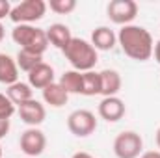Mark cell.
Wrapping results in <instances>:
<instances>
[{
  "label": "cell",
  "instance_id": "cell-26",
  "mask_svg": "<svg viewBox=\"0 0 160 158\" xmlns=\"http://www.w3.org/2000/svg\"><path fill=\"white\" fill-rule=\"evenodd\" d=\"M153 56H155V60L160 63V39L155 43V48H153Z\"/></svg>",
  "mask_w": 160,
  "mask_h": 158
},
{
  "label": "cell",
  "instance_id": "cell-24",
  "mask_svg": "<svg viewBox=\"0 0 160 158\" xmlns=\"http://www.w3.org/2000/svg\"><path fill=\"white\" fill-rule=\"evenodd\" d=\"M9 132V119H2L0 117V140L6 138Z\"/></svg>",
  "mask_w": 160,
  "mask_h": 158
},
{
  "label": "cell",
  "instance_id": "cell-1",
  "mask_svg": "<svg viewBox=\"0 0 160 158\" xmlns=\"http://www.w3.org/2000/svg\"><path fill=\"white\" fill-rule=\"evenodd\" d=\"M118 45L125 52V56L136 62L151 60L153 48H155V41H153V36L149 34V30L138 24L121 26L119 34H118Z\"/></svg>",
  "mask_w": 160,
  "mask_h": 158
},
{
  "label": "cell",
  "instance_id": "cell-2",
  "mask_svg": "<svg viewBox=\"0 0 160 158\" xmlns=\"http://www.w3.org/2000/svg\"><path fill=\"white\" fill-rule=\"evenodd\" d=\"M63 56L71 63V67L75 71H78V73L93 71V67L99 62V54L93 48V45L89 41L82 39V37H73L71 43L65 47Z\"/></svg>",
  "mask_w": 160,
  "mask_h": 158
},
{
  "label": "cell",
  "instance_id": "cell-10",
  "mask_svg": "<svg viewBox=\"0 0 160 158\" xmlns=\"http://www.w3.org/2000/svg\"><path fill=\"white\" fill-rule=\"evenodd\" d=\"M99 117L108 121V123H118L119 119L125 117L127 106L119 97H102V101L99 102Z\"/></svg>",
  "mask_w": 160,
  "mask_h": 158
},
{
  "label": "cell",
  "instance_id": "cell-11",
  "mask_svg": "<svg viewBox=\"0 0 160 158\" xmlns=\"http://www.w3.org/2000/svg\"><path fill=\"white\" fill-rule=\"evenodd\" d=\"M93 48L99 50H112L118 45V34L110 28V26H99L91 32V41Z\"/></svg>",
  "mask_w": 160,
  "mask_h": 158
},
{
  "label": "cell",
  "instance_id": "cell-9",
  "mask_svg": "<svg viewBox=\"0 0 160 158\" xmlns=\"http://www.w3.org/2000/svg\"><path fill=\"white\" fill-rule=\"evenodd\" d=\"M17 114H19L21 121L26 123L28 126H39L47 119V108L39 101L32 99V101H26L21 106H17Z\"/></svg>",
  "mask_w": 160,
  "mask_h": 158
},
{
  "label": "cell",
  "instance_id": "cell-31",
  "mask_svg": "<svg viewBox=\"0 0 160 158\" xmlns=\"http://www.w3.org/2000/svg\"><path fill=\"white\" fill-rule=\"evenodd\" d=\"M24 158H28V156H24Z\"/></svg>",
  "mask_w": 160,
  "mask_h": 158
},
{
  "label": "cell",
  "instance_id": "cell-13",
  "mask_svg": "<svg viewBox=\"0 0 160 158\" xmlns=\"http://www.w3.org/2000/svg\"><path fill=\"white\" fill-rule=\"evenodd\" d=\"M45 32H47L48 45L60 48L62 52L65 50V47H67V45L71 43V39H73L69 26H67V24H62V22H54V24H50Z\"/></svg>",
  "mask_w": 160,
  "mask_h": 158
},
{
  "label": "cell",
  "instance_id": "cell-18",
  "mask_svg": "<svg viewBox=\"0 0 160 158\" xmlns=\"http://www.w3.org/2000/svg\"><path fill=\"white\" fill-rule=\"evenodd\" d=\"M60 86L69 93V95H82V73L71 69L65 71L60 77Z\"/></svg>",
  "mask_w": 160,
  "mask_h": 158
},
{
  "label": "cell",
  "instance_id": "cell-14",
  "mask_svg": "<svg viewBox=\"0 0 160 158\" xmlns=\"http://www.w3.org/2000/svg\"><path fill=\"white\" fill-rule=\"evenodd\" d=\"M99 75H101V95L102 97H118V93L121 91V86H123L119 73L116 69H104Z\"/></svg>",
  "mask_w": 160,
  "mask_h": 158
},
{
  "label": "cell",
  "instance_id": "cell-4",
  "mask_svg": "<svg viewBox=\"0 0 160 158\" xmlns=\"http://www.w3.org/2000/svg\"><path fill=\"white\" fill-rule=\"evenodd\" d=\"M47 9H48V6L45 0H22L21 4L11 7L9 19L15 26L17 24H34L45 17Z\"/></svg>",
  "mask_w": 160,
  "mask_h": 158
},
{
  "label": "cell",
  "instance_id": "cell-30",
  "mask_svg": "<svg viewBox=\"0 0 160 158\" xmlns=\"http://www.w3.org/2000/svg\"><path fill=\"white\" fill-rule=\"evenodd\" d=\"M0 158H2V147H0Z\"/></svg>",
  "mask_w": 160,
  "mask_h": 158
},
{
  "label": "cell",
  "instance_id": "cell-7",
  "mask_svg": "<svg viewBox=\"0 0 160 158\" xmlns=\"http://www.w3.org/2000/svg\"><path fill=\"white\" fill-rule=\"evenodd\" d=\"M106 15L114 24H132V21L138 17V4L134 0H112L106 6Z\"/></svg>",
  "mask_w": 160,
  "mask_h": 158
},
{
  "label": "cell",
  "instance_id": "cell-21",
  "mask_svg": "<svg viewBox=\"0 0 160 158\" xmlns=\"http://www.w3.org/2000/svg\"><path fill=\"white\" fill-rule=\"evenodd\" d=\"M47 6L58 15H69L77 9V0H50L47 2Z\"/></svg>",
  "mask_w": 160,
  "mask_h": 158
},
{
  "label": "cell",
  "instance_id": "cell-6",
  "mask_svg": "<svg viewBox=\"0 0 160 158\" xmlns=\"http://www.w3.org/2000/svg\"><path fill=\"white\" fill-rule=\"evenodd\" d=\"M67 128L77 138H88L97 130V117L89 110H75L67 117Z\"/></svg>",
  "mask_w": 160,
  "mask_h": 158
},
{
  "label": "cell",
  "instance_id": "cell-20",
  "mask_svg": "<svg viewBox=\"0 0 160 158\" xmlns=\"http://www.w3.org/2000/svg\"><path fill=\"white\" fill-rule=\"evenodd\" d=\"M15 62H17V67L24 73H30L32 69H36L39 63H43V56L39 54H34V52H28V50H21L17 52L15 56Z\"/></svg>",
  "mask_w": 160,
  "mask_h": 158
},
{
  "label": "cell",
  "instance_id": "cell-17",
  "mask_svg": "<svg viewBox=\"0 0 160 158\" xmlns=\"http://www.w3.org/2000/svg\"><path fill=\"white\" fill-rule=\"evenodd\" d=\"M6 95H8V99L15 104V106H21L22 102H26V101H32L34 99V89H32V86L30 84H26V82H15V84H11V86H8V89H6Z\"/></svg>",
  "mask_w": 160,
  "mask_h": 158
},
{
  "label": "cell",
  "instance_id": "cell-3",
  "mask_svg": "<svg viewBox=\"0 0 160 158\" xmlns=\"http://www.w3.org/2000/svg\"><path fill=\"white\" fill-rule=\"evenodd\" d=\"M11 39L21 47V50H28L39 56H43L48 48L47 32L34 24H17L11 30Z\"/></svg>",
  "mask_w": 160,
  "mask_h": 158
},
{
  "label": "cell",
  "instance_id": "cell-5",
  "mask_svg": "<svg viewBox=\"0 0 160 158\" xmlns=\"http://www.w3.org/2000/svg\"><path fill=\"white\" fill-rule=\"evenodd\" d=\"M143 153V138L134 130H123L114 140V155L118 158H140Z\"/></svg>",
  "mask_w": 160,
  "mask_h": 158
},
{
  "label": "cell",
  "instance_id": "cell-27",
  "mask_svg": "<svg viewBox=\"0 0 160 158\" xmlns=\"http://www.w3.org/2000/svg\"><path fill=\"white\" fill-rule=\"evenodd\" d=\"M71 158H95L93 155H89V153H84V151H78V153H75Z\"/></svg>",
  "mask_w": 160,
  "mask_h": 158
},
{
  "label": "cell",
  "instance_id": "cell-19",
  "mask_svg": "<svg viewBox=\"0 0 160 158\" xmlns=\"http://www.w3.org/2000/svg\"><path fill=\"white\" fill-rule=\"evenodd\" d=\"M82 95H86V97L101 95V75L99 73H95V71L82 73Z\"/></svg>",
  "mask_w": 160,
  "mask_h": 158
},
{
  "label": "cell",
  "instance_id": "cell-23",
  "mask_svg": "<svg viewBox=\"0 0 160 158\" xmlns=\"http://www.w3.org/2000/svg\"><path fill=\"white\" fill-rule=\"evenodd\" d=\"M11 7H13V6H11L8 0H0V21H2V19H6V17H9Z\"/></svg>",
  "mask_w": 160,
  "mask_h": 158
},
{
  "label": "cell",
  "instance_id": "cell-8",
  "mask_svg": "<svg viewBox=\"0 0 160 158\" xmlns=\"http://www.w3.org/2000/svg\"><path fill=\"white\" fill-rule=\"evenodd\" d=\"M19 145H21V151H22L28 158H38L45 153L47 136H45V132L39 130L38 126H30V128H26V130L21 134Z\"/></svg>",
  "mask_w": 160,
  "mask_h": 158
},
{
  "label": "cell",
  "instance_id": "cell-29",
  "mask_svg": "<svg viewBox=\"0 0 160 158\" xmlns=\"http://www.w3.org/2000/svg\"><path fill=\"white\" fill-rule=\"evenodd\" d=\"M4 36H6V30H4V26H2V22H0V41L4 39Z\"/></svg>",
  "mask_w": 160,
  "mask_h": 158
},
{
  "label": "cell",
  "instance_id": "cell-22",
  "mask_svg": "<svg viewBox=\"0 0 160 158\" xmlns=\"http://www.w3.org/2000/svg\"><path fill=\"white\" fill-rule=\"evenodd\" d=\"M15 112H17V106L8 99V95L0 93V117L2 119H9Z\"/></svg>",
  "mask_w": 160,
  "mask_h": 158
},
{
  "label": "cell",
  "instance_id": "cell-25",
  "mask_svg": "<svg viewBox=\"0 0 160 158\" xmlns=\"http://www.w3.org/2000/svg\"><path fill=\"white\" fill-rule=\"evenodd\" d=\"M140 158H160V151H145L140 155Z\"/></svg>",
  "mask_w": 160,
  "mask_h": 158
},
{
  "label": "cell",
  "instance_id": "cell-28",
  "mask_svg": "<svg viewBox=\"0 0 160 158\" xmlns=\"http://www.w3.org/2000/svg\"><path fill=\"white\" fill-rule=\"evenodd\" d=\"M155 141H157V147H158V151H160V126H158V130H157V134H155Z\"/></svg>",
  "mask_w": 160,
  "mask_h": 158
},
{
  "label": "cell",
  "instance_id": "cell-15",
  "mask_svg": "<svg viewBox=\"0 0 160 158\" xmlns=\"http://www.w3.org/2000/svg\"><path fill=\"white\" fill-rule=\"evenodd\" d=\"M41 93H43L45 104H48V106H52V108H62V106H65L67 101H69V93L60 86V82H54V84L47 86Z\"/></svg>",
  "mask_w": 160,
  "mask_h": 158
},
{
  "label": "cell",
  "instance_id": "cell-16",
  "mask_svg": "<svg viewBox=\"0 0 160 158\" xmlns=\"http://www.w3.org/2000/svg\"><path fill=\"white\" fill-rule=\"evenodd\" d=\"M15 82H19V67L15 58L0 52V84L11 86Z\"/></svg>",
  "mask_w": 160,
  "mask_h": 158
},
{
  "label": "cell",
  "instance_id": "cell-12",
  "mask_svg": "<svg viewBox=\"0 0 160 158\" xmlns=\"http://www.w3.org/2000/svg\"><path fill=\"white\" fill-rule=\"evenodd\" d=\"M54 82H56L54 80V69L45 62L28 73V84L32 86V89H41L43 91L47 86H50Z\"/></svg>",
  "mask_w": 160,
  "mask_h": 158
}]
</instances>
